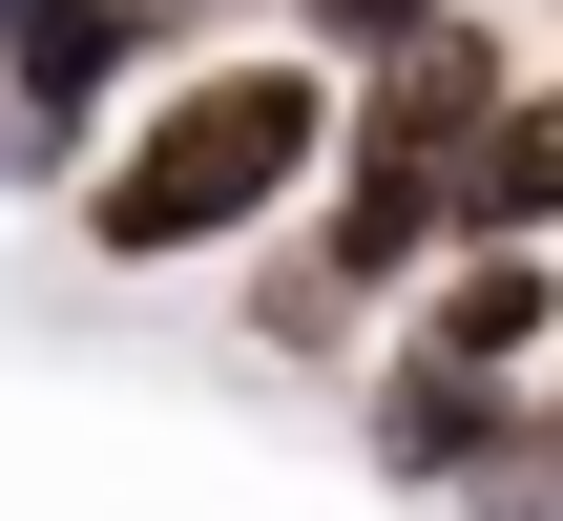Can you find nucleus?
Wrapping results in <instances>:
<instances>
[{
  "mask_svg": "<svg viewBox=\"0 0 563 521\" xmlns=\"http://www.w3.org/2000/svg\"><path fill=\"white\" fill-rule=\"evenodd\" d=\"M522 104H543V63H522V0H460L439 42L355 63V146H418V167H481Z\"/></svg>",
  "mask_w": 563,
  "mask_h": 521,
  "instance_id": "obj_3",
  "label": "nucleus"
},
{
  "mask_svg": "<svg viewBox=\"0 0 563 521\" xmlns=\"http://www.w3.org/2000/svg\"><path fill=\"white\" fill-rule=\"evenodd\" d=\"M251 334H272V355H355V334H376V292H355L313 230H272V251H251Z\"/></svg>",
  "mask_w": 563,
  "mask_h": 521,
  "instance_id": "obj_5",
  "label": "nucleus"
},
{
  "mask_svg": "<svg viewBox=\"0 0 563 521\" xmlns=\"http://www.w3.org/2000/svg\"><path fill=\"white\" fill-rule=\"evenodd\" d=\"M355 146V63L313 42H209L167 63V104H125V146L84 167V251L104 271H209V251H272Z\"/></svg>",
  "mask_w": 563,
  "mask_h": 521,
  "instance_id": "obj_1",
  "label": "nucleus"
},
{
  "mask_svg": "<svg viewBox=\"0 0 563 521\" xmlns=\"http://www.w3.org/2000/svg\"><path fill=\"white\" fill-rule=\"evenodd\" d=\"M439 21H460V0H292L313 63H397V42H439Z\"/></svg>",
  "mask_w": 563,
  "mask_h": 521,
  "instance_id": "obj_7",
  "label": "nucleus"
},
{
  "mask_svg": "<svg viewBox=\"0 0 563 521\" xmlns=\"http://www.w3.org/2000/svg\"><path fill=\"white\" fill-rule=\"evenodd\" d=\"M522 21H563V0H522Z\"/></svg>",
  "mask_w": 563,
  "mask_h": 521,
  "instance_id": "obj_8",
  "label": "nucleus"
},
{
  "mask_svg": "<svg viewBox=\"0 0 563 521\" xmlns=\"http://www.w3.org/2000/svg\"><path fill=\"white\" fill-rule=\"evenodd\" d=\"M355 439L397 501H460V521H563V439H543V376H481L439 334H376L355 376Z\"/></svg>",
  "mask_w": 563,
  "mask_h": 521,
  "instance_id": "obj_2",
  "label": "nucleus"
},
{
  "mask_svg": "<svg viewBox=\"0 0 563 521\" xmlns=\"http://www.w3.org/2000/svg\"><path fill=\"white\" fill-rule=\"evenodd\" d=\"M397 334H439V355H481V376H563V251H522V230H460V271H439Z\"/></svg>",
  "mask_w": 563,
  "mask_h": 521,
  "instance_id": "obj_4",
  "label": "nucleus"
},
{
  "mask_svg": "<svg viewBox=\"0 0 563 521\" xmlns=\"http://www.w3.org/2000/svg\"><path fill=\"white\" fill-rule=\"evenodd\" d=\"M460 230H522V251H563V84L501 125V146H481V167H460Z\"/></svg>",
  "mask_w": 563,
  "mask_h": 521,
  "instance_id": "obj_6",
  "label": "nucleus"
}]
</instances>
